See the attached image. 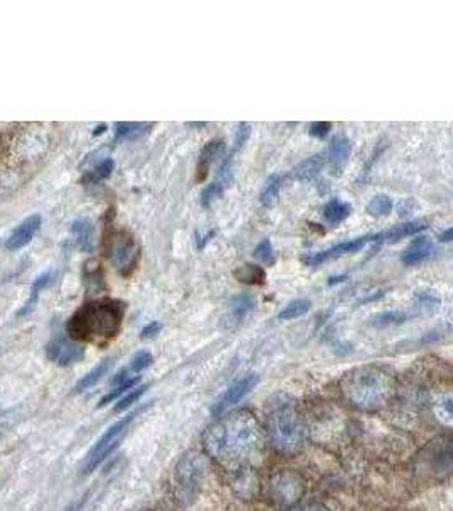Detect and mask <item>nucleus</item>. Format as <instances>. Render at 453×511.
<instances>
[{
    "mask_svg": "<svg viewBox=\"0 0 453 511\" xmlns=\"http://www.w3.org/2000/svg\"><path fill=\"white\" fill-rule=\"evenodd\" d=\"M438 239H440V242H452V240H453V227L447 228V230L442 232V234L438 235Z\"/></svg>",
    "mask_w": 453,
    "mask_h": 511,
    "instance_id": "obj_43",
    "label": "nucleus"
},
{
    "mask_svg": "<svg viewBox=\"0 0 453 511\" xmlns=\"http://www.w3.org/2000/svg\"><path fill=\"white\" fill-rule=\"evenodd\" d=\"M368 239L370 237H356V239L346 240V242H340V244L334 245V247L325 249V251L314 252V254L304 256L302 257V263L310 266V268H317V266L328 263V261H333V259H337V257H341V256L358 252L363 245L366 244V240Z\"/></svg>",
    "mask_w": 453,
    "mask_h": 511,
    "instance_id": "obj_12",
    "label": "nucleus"
},
{
    "mask_svg": "<svg viewBox=\"0 0 453 511\" xmlns=\"http://www.w3.org/2000/svg\"><path fill=\"white\" fill-rule=\"evenodd\" d=\"M329 166L333 169V173L336 176H340L345 169V166L349 161V155H351V140L346 135H336V137L330 140L329 145Z\"/></svg>",
    "mask_w": 453,
    "mask_h": 511,
    "instance_id": "obj_14",
    "label": "nucleus"
},
{
    "mask_svg": "<svg viewBox=\"0 0 453 511\" xmlns=\"http://www.w3.org/2000/svg\"><path fill=\"white\" fill-rule=\"evenodd\" d=\"M280 186H281L280 176H276V174L269 176V178L266 179V183H264V187H263V191H261V196H259V202L263 207L271 208L273 204L278 202Z\"/></svg>",
    "mask_w": 453,
    "mask_h": 511,
    "instance_id": "obj_27",
    "label": "nucleus"
},
{
    "mask_svg": "<svg viewBox=\"0 0 453 511\" xmlns=\"http://www.w3.org/2000/svg\"><path fill=\"white\" fill-rule=\"evenodd\" d=\"M254 257L258 261H261L263 264H268V266H271L273 263H275L276 252H275V249H273L271 240L269 239L261 240V242L258 244V247L254 249Z\"/></svg>",
    "mask_w": 453,
    "mask_h": 511,
    "instance_id": "obj_34",
    "label": "nucleus"
},
{
    "mask_svg": "<svg viewBox=\"0 0 453 511\" xmlns=\"http://www.w3.org/2000/svg\"><path fill=\"white\" fill-rule=\"evenodd\" d=\"M205 447L227 469L246 467L256 460L263 447L258 419L242 411L225 416L206 431Z\"/></svg>",
    "mask_w": 453,
    "mask_h": 511,
    "instance_id": "obj_1",
    "label": "nucleus"
},
{
    "mask_svg": "<svg viewBox=\"0 0 453 511\" xmlns=\"http://www.w3.org/2000/svg\"><path fill=\"white\" fill-rule=\"evenodd\" d=\"M145 388H147V387H144V386H142V387H137V388H135V390L130 392V394H126L125 398L118 399V400H116V406H114V411L120 412V411H125V409H128L130 406H132L133 402H137V400L140 399L142 395H144Z\"/></svg>",
    "mask_w": 453,
    "mask_h": 511,
    "instance_id": "obj_36",
    "label": "nucleus"
},
{
    "mask_svg": "<svg viewBox=\"0 0 453 511\" xmlns=\"http://www.w3.org/2000/svg\"><path fill=\"white\" fill-rule=\"evenodd\" d=\"M152 362H154V357L149 353V351H140V353L135 355V358L132 359V368H130V370L135 371V374H138V371L145 370V368H149L150 365H152Z\"/></svg>",
    "mask_w": 453,
    "mask_h": 511,
    "instance_id": "obj_37",
    "label": "nucleus"
},
{
    "mask_svg": "<svg viewBox=\"0 0 453 511\" xmlns=\"http://www.w3.org/2000/svg\"><path fill=\"white\" fill-rule=\"evenodd\" d=\"M111 367H113V358L103 359V362H101L96 368H92L87 375H84L82 380H79V383L75 386L77 392H82V390H85V388L92 387L94 383L99 382V380L103 378L109 370H111Z\"/></svg>",
    "mask_w": 453,
    "mask_h": 511,
    "instance_id": "obj_26",
    "label": "nucleus"
},
{
    "mask_svg": "<svg viewBox=\"0 0 453 511\" xmlns=\"http://www.w3.org/2000/svg\"><path fill=\"white\" fill-rule=\"evenodd\" d=\"M113 171H114L113 159H104L103 162H99L96 167H94L92 173H89L87 176H85L84 183L85 184H97V183L104 181V179H108L109 176L113 174Z\"/></svg>",
    "mask_w": 453,
    "mask_h": 511,
    "instance_id": "obj_32",
    "label": "nucleus"
},
{
    "mask_svg": "<svg viewBox=\"0 0 453 511\" xmlns=\"http://www.w3.org/2000/svg\"><path fill=\"white\" fill-rule=\"evenodd\" d=\"M414 300H416V304H418L419 309H421L424 314H428V316L438 312L440 305H442V300H440L435 293L421 292V290H418V292L414 293Z\"/></svg>",
    "mask_w": 453,
    "mask_h": 511,
    "instance_id": "obj_31",
    "label": "nucleus"
},
{
    "mask_svg": "<svg viewBox=\"0 0 453 511\" xmlns=\"http://www.w3.org/2000/svg\"><path fill=\"white\" fill-rule=\"evenodd\" d=\"M135 418V414L125 416L123 419H120L118 423H114L108 431L101 436L99 440L96 441V445L91 448V452L87 453L85 457V462L82 465V472L84 474H91L92 470H96L99 467L101 464L106 460V457L111 455V452L114 448L120 445V441L123 440V436L128 431V426L132 424V421Z\"/></svg>",
    "mask_w": 453,
    "mask_h": 511,
    "instance_id": "obj_7",
    "label": "nucleus"
},
{
    "mask_svg": "<svg viewBox=\"0 0 453 511\" xmlns=\"http://www.w3.org/2000/svg\"><path fill=\"white\" fill-rule=\"evenodd\" d=\"M225 187H227V183L222 181V179H215L213 183L208 184L201 193V207L210 208L211 203L216 202V199L223 195Z\"/></svg>",
    "mask_w": 453,
    "mask_h": 511,
    "instance_id": "obj_33",
    "label": "nucleus"
},
{
    "mask_svg": "<svg viewBox=\"0 0 453 511\" xmlns=\"http://www.w3.org/2000/svg\"><path fill=\"white\" fill-rule=\"evenodd\" d=\"M137 383H138V378L135 377V378H130L128 382H123V383H120V386H116V388H114L111 394L104 395V398L101 399L99 406H106V404H108V402H113V400L121 399V395L126 394V392H128L130 388H133L135 386H137Z\"/></svg>",
    "mask_w": 453,
    "mask_h": 511,
    "instance_id": "obj_35",
    "label": "nucleus"
},
{
    "mask_svg": "<svg viewBox=\"0 0 453 511\" xmlns=\"http://www.w3.org/2000/svg\"><path fill=\"white\" fill-rule=\"evenodd\" d=\"M161 329H162L161 322H157V321L150 322V324L145 326L144 331H142V339H150V338L157 336V334L161 333Z\"/></svg>",
    "mask_w": 453,
    "mask_h": 511,
    "instance_id": "obj_40",
    "label": "nucleus"
},
{
    "mask_svg": "<svg viewBox=\"0 0 453 511\" xmlns=\"http://www.w3.org/2000/svg\"><path fill=\"white\" fill-rule=\"evenodd\" d=\"M428 222L424 220H414V222H406L401 225H395V227L389 228V230L382 232V234L371 235V240H385V242H395V240L404 239V237H411L419 234V232L426 230Z\"/></svg>",
    "mask_w": 453,
    "mask_h": 511,
    "instance_id": "obj_17",
    "label": "nucleus"
},
{
    "mask_svg": "<svg viewBox=\"0 0 453 511\" xmlns=\"http://www.w3.org/2000/svg\"><path fill=\"white\" fill-rule=\"evenodd\" d=\"M266 431L273 447L281 453L292 455L304 448L307 438L304 416L295 400L283 392L268 400Z\"/></svg>",
    "mask_w": 453,
    "mask_h": 511,
    "instance_id": "obj_3",
    "label": "nucleus"
},
{
    "mask_svg": "<svg viewBox=\"0 0 453 511\" xmlns=\"http://www.w3.org/2000/svg\"><path fill=\"white\" fill-rule=\"evenodd\" d=\"M251 137V125L249 123H240L237 126V132H235V140H234V152L242 149L246 145V142Z\"/></svg>",
    "mask_w": 453,
    "mask_h": 511,
    "instance_id": "obj_38",
    "label": "nucleus"
},
{
    "mask_svg": "<svg viewBox=\"0 0 453 511\" xmlns=\"http://www.w3.org/2000/svg\"><path fill=\"white\" fill-rule=\"evenodd\" d=\"M258 383H259L258 374H249V375H246V377L239 378L237 382H234L230 387L227 388L225 394H223L222 398L216 400L215 406L211 407V414L213 416L223 414V412L228 411L232 406L239 404L240 400L246 398L249 392L252 390V388L258 386Z\"/></svg>",
    "mask_w": 453,
    "mask_h": 511,
    "instance_id": "obj_11",
    "label": "nucleus"
},
{
    "mask_svg": "<svg viewBox=\"0 0 453 511\" xmlns=\"http://www.w3.org/2000/svg\"><path fill=\"white\" fill-rule=\"evenodd\" d=\"M123 322V305L116 300H96L80 307L67 322L73 341L106 345L118 336Z\"/></svg>",
    "mask_w": 453,
    "mask_h": 511,
    "instance_id": "obj_2",
    "label": "nucleus"
},
{
    "mask_svg": "<svg viewBox=\"0 0 453 511\" xmlns=\"http://www.w3.org/2000/svg\"><path fill=\"white\" fill-rule=\"evenodd\" d=\"M351 215V204L346 202H341V199L333 198L330 202L324 207V211H322V216L329 225L333 227H337V225L345 222L346 218Z\"/></svg>",
    "mask_w": 453,
    "mask_h": 511,
    "instance_id": "obj_23",
    "label": "nucleus"
},
{
    "mask_svg": "<svg viewBox=\"0 0 453 511\" xmlns=\"http://www.w3.org/2000/svg\"><path fill=\"white\" fill-rule=\"evenodd\" d=\"M412 208H414V203H412V199H404V202L399 203V207H397L399 215H401V216L412 215Z\"/></svg>",
    "mask_w": 453,
    "mask_h": 511,
    "instance_id": "obj_41",
    "label": "nucleus"
},
{
    "mask_svg": "<svg viewBox=\"0 0 453 511\" xmlns=\"http://www.w3.org/2000/svg\"><path fill=\"white\" fill-rule=\"evenodd\" d=\"M409 319L406 312L402 310H389V312H383L375 316L370 321V324L373 327H378V329H383V327H390V326H399L404 324V322Z\"/></svg>",
    "mask_w": 453,
    "mask_h": 511,
    "instance_id": "obj_29",
    "label": "nucleus"
},
{
    "mask_svg": "<svg viewBox=\"0 0 453 511\" xmlns=\"http://www.w3.org/2000/svg\"><path fill=\"white\" fill-rule=\"evenodd\" d=\"M392 208H394V203H392L390 196L377 195L366 204V214L375 216V218H382V216H387L390 214Z\"/></svg>",
    "mask_w": 453,
    "mask_h": 511,
    "instance_id": "obj_30",
    "label": "nucleus"
},
{
    "mask_svg": "<svg viewBox=\"0 0 453 511\" xmlns=\"http://www.w3.org/2000/svg\"><path fill=\"white\" fill-rule=\"evenodd\" d=\"M341 390L353 406L377 409L390 398L392 378L378 367H358L342 375Z\"/></svg>",
    "mask_w": 453,
    "mask_h": 511,
    "instance_id": "obj_4",
    "label": "nucleus"
},
{
    "mask_svg": "<svg viewBox=\"0 0 453 511\" xmlns=\"http://www.w3.org/2000/svg\"><path fill=\"white\" fill-rule=\"evenodd\" d=\"M53 278H55V273L48 271V273H43V275H39L38 278L35 280V283H32L31 286V293H30V298L26 300V304H24L21 309L18 310V317H27L31 316L32 310L36 309V305H38V300H39V295H42V292L44 288H46L48 285L51 283Z\"/></svg>",
    "mask_w": 453,
    "mask_h": 511,
    "instance_id": "obj_20",
    "label": "nucleus"
},
{
    "mask_svg": "<svg viewBox=\"0 0 453 511\" xmlns=\"http://www.w3.org/2000/svg\"><path fill=\"white\" fill-rule=\"evenodd\" d=\"M46 357L60 367H68L84 358V347L68 336L58 334L48 343Z\"/></svg>",
    "mask_w": 453,
    "mask_h": 511,
    "instance_id": "obj_10",
    "label": "nucleus"
},
{
    "mask_svg": "<svg viewBox=\"0 0 453 511\" xmlns=\"http://www.w3.org/2000/svg\"><path fill=\"white\" fill-rule=\"evenodd\" d=\"M330 130H333V123L316 121L310 125L309 133H310V137H314V138H325L330 133Z\"/></svg>",
    "mask_w": 453,
    "mask_h": 511,
    "instance_id": "obj_39",
    "label": "nucleus"
},
{
    "mask_svg": "<svg viewBox=\"0 0 453 511\" xmlns=\"http://www.w3.org/2000/svg\"><path fill=\"white\" fill-rule=\"evenodd\" d=\"M312 307V302L309 298H299V300L290 302L287 307H283V310L278 314L280 321H293V319H299L307 314Z\"/></svg>",
    "mask_w": 453,
    "mask_h": 511,
    "instance_id": "obj_28",
    "label": "nucleus"
},
{
    "mask_svg": "<svg viewBox=\"0 0 453 511\" xmlns=\"http://www.w3.org/2000/svg\"><path fill=\"white\" fill-rule=\"evenodd\" d=\"M433 414L443 426L453 429V390H445L435 395Z\"/></svg>",
    "mask_w": 453,
    "mask_h": 511,
    "instance_id": "obj_19",
    "label": "nucleus"
},
{
    "mask_svg": "<svg viewBox=\"0 0 453 511\" xmlns=\"http://www.w3.org/2000/svg\"><path fill=\"white\" fill-rule=\"evenodd\" d=\"M297 511H330V510L328 508V506L316 505V503H314V505H307V506H304V508H300Z\"/></svg>",
    "mask_w": 453,
    "mask_h": 511,
    "instance_id": "obj_44",
    "label": "nucleus"
},
{
    "mask_svg": "<svg viewBox=\"0 0 453 511\" xmlns=\"http://www.w3.org/2000/svg\"><path fill=\"white\" fill-rule=\"evenodd\" d=\"M433 251H435V245L428 237H416L412 242L404 249L401 261L406 266H418L424 263L426 259H430Z\"/></svg>",
    "mask_w": 453,
    "mask_h": 511,
    "instance_id": "obj_15",
    "label": "nucleus"
},
{
    "mask_svg": "<svg viewBox=\"0 0 453 511\" xmlns=\"http://www.w3.org/2000/svg\"><path fill=\"white\" fill-rule=\"evenodd\" d=\"M324 166H325L324 154L310 155L309 159H305L304 162H300L299 166L292 171V179L293 181H300V183L310 181V179L317 178V176L321 174Z\"/></svg>",
    "mask_w": 453,
    "mask_h": 511,
    "instance_id": "obj_18",
    "label": "nucleus"
},
{
    "mask_svg": "<svg viewBox=\"0 0 453 511\" xmlns=\"http://www.w3.org/2000/svg\"><path fill=\"white\" fill-rule=\"evenodd\" d=\"M108 252L111 264L120 275H132L138 261V244L132 234H128L126 230L113 232L109 235Z\"/></svg>",
    "mask_w": 453,
    "mask_h": 511,
    "instance_id": "obj_8",
    "label": "nucleus"
},
{
    "mask_svg": "<svg viewBox=\"0 0 453 511\" xmlns=\"http://www.w3.org/2000/svg\"><path fill=\"white\" fill-rule=\"evenodd\" d=\"M269 493L276 505L288 508L302 500L305 493V481L295 470H283L273 476L269 482Z\"/></svg>",
    "mask_w": 453,
    "mask_h": 511,
    "instance_id": "obj_9",
    "label": "nucleus"
},
{
    "mask_svg": "<svg viewBox=\"0 0 453 511\" xmlns=\"http://www.w3.org/2000/svg\"><path fill=\"white\" fill-rule=\"evenodd\" d=\"M223 150H225V142L220 140V138L210 140L205 147H203L201 154H199L198 159V166H196V181L198 183L205 181L208 171H210V166L223 154Z\"/></svg>",
    "mask_w": 453,
    "mask_h": 511,
    "instance_id": "obj_16",
    "label": "nucleus"
},
{
    "mask_svg": "<svg viewBox=\"0 0 453 511\" xmlns=\"http://www.w3.org/2000/svg\"><path fill=\"white\" fill-rule=\"evenodd\" d=\"M72 235L77 245L85 252H91L94 247V228L87 220H77L72 223Z\"/></svg>",
    "mask_w": 453,
    "mask_h": 511,
    "instance_id": "obj_24",
    "label": "nucleus"
},
{
    "mask_svg": "<svg viewBox=\"0 0 453 511\" xmlns=\"http://www.w3.org/2000/svg\"><path fill=\"white\" fill-rule=\"evenodd\" d=\"M206 476V460L201 453L190 452L178 462L174 470L175 493L179 500L191 503L201 489Z\"/></svg>",
    "mask_w": 453,
    "mask_h": 511,
    "instance_id": "obj_6",
    "label": "nucleus"
},
{
    "mask_svg": "<svg viewBox=\"0 0 453 511\" xmlns=\"http://www.w3.org/2000/svg\"><path fill=\"white\" fill-rule=\"evenodd\" d=\"M213 235H215V230L206 232V234H203V235L201 234H196V247H198V249L205 247L208 240H210Z\"/></svg>",
    "mask_w": 453,
    "mask_h": 511,
    "instance_id": "obj_42",
    "label": "nucleus"
},
{
    "mask_svg": "<svg viewBox=\"0 0 453 511\" xmlns=\"http://www.w3.org/2000/svg\"><path fill=\"white\" fill-rule=\"evenodd\" d=\"M234 276L240 283L246 285H264L266 281V273L258 264H244L234 271Z\"/></svg>",
    "mask_w": 453,
    "mask_h": 511,
    "instance_id": "obj_25",
    "label": "nucleus"
},
{
    "mask_svg": "<svg viewBox=\"0 0 453 511\" xmlns=\"http://www.w3.org/2000/svg\"><path fill=\"white\" fill-rule=\"evenodd\" d=\"M152 126H154L152 123L121 121L114 125V135H116V140H125V142L140 140L142 137H145V135L150 132Z\"/></svg>",
    "mask_w": 453,
    "mask_h": 511,
    "instance_id": "obj_21",
    "label": "nucleus"
},
{
    "mask_svg": "<svg viewBox=\"0 0 453 511\" xmlns=\"http://www.w3.org/2000/svg\"><path fill=\"white\" fill-rule=\"evenodd\" d=\"M42 222H43L42 216L31 215L27 216L24 222L19 223L18 227L14 228V232L9 235V239L6 240L7 251H19V249L26 247V245L32 240V237L36 235V232L39 230Z\"/></svg>",
    "mask_w": 453,
    "mask_h": 511,
    "instance_id": "obj_13",
    "label": "nucleus"
},
{
    "mask_svg": "<svg viewBox=\"0 0 453 511\" xmlns=\"http://www.w3.org/2000/svg\"><path fill=\"white\" fill-rule=\"evenodd\" d=\"M254 307H256L254 297L249 295V293H240V295L235 297L230 304V310H228L227 316L228 324H239V322H242L244 319L254 310Z\"/></svg>",
    "mask_w": 453,
    "mask_h": 511,
    "instance_id": "obj_22",
    "label": "nucleus"
},
{
    "mask_svg": "<svg viewBox=\"0 0 453 511\" xmlns=\"http://www.w3.org/2000/svg\"><path fill=\"white\" fill-rule=\"evenodd\" d=\"M416 470L430 479H447L453 476V438L440 436L430 441L416 457Z\"/></svg>",
    "mask_w": 453,
    "mask_h": 511,
    "instance_id": "obj_5",
    "label": "nucleus"
}]
</instances>
